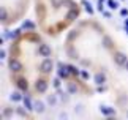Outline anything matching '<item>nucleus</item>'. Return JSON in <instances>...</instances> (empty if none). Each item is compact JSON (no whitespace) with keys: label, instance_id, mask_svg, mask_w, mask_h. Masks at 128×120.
Returning <instances> with one entry per match:
<instances>
[{"label":"nucleus","instance_id":"f257e3e1","mask_svg":"<svg viewBox=\"0 0 128 120\" xmlns=\"http://www.w3.org/2000/svg\"><path fill=\"white\" fill-rule=\"evenodd\" d=\"M6 68L10 81L19 92L41 96L54 79L56 56L41 33L24 30L10 44Z\"/></svg>","mask_w":128,"mask_h":120},{"label":"nucleus","instance_id":"f03ea898","mask_svg":"<svg viewBox=\"0 0 128 120\" xmlns=\"http://www.w3.org/2000/svg\"><path fill=\"white\" fill-rule=\"evenodd\" d=\"M81 16L76 0H35V19L43 35L58 36Z\"/></svg>","mask_w":128,"mask_h":120},{"label":"nucleus","instance_id":"7ed1b4c3","mask_svg":"<svg viewBox=\"0 0 128 120\" xmlns=\"http://www.w3.org/2000/svg\"><path fill=\"white\" fill-rule=\"evenodd\" d=\"M32 0H2V24L11 27L26 16Z\"/></svg>","mask_w":128,"mask_h":120}]
</instances>
